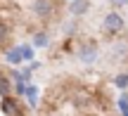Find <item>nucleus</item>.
<instances>
[{
  "mask_svg": "<svg viewBox=\"0 0 128 116\" xmlns=\"http://www.w3.org/2000/svg\"><path fill=\"white\" fill-rule=\"evenodd\" d=\"M31 12L36 14L40 21H50V19L55 17V12H57V5H55V0H33Z\"/></svg>",
  "mask_w": 128,
  "mask_h": 116,
  "instance_id": "f257e3e1",
  "label": "nucleus"
},
{
  "mask_svg": "<svg viewBox=\"0 0 128 116\" xmlns=\"http://www.w3.org/2000/svg\"><path fill=\"white\" fill-rule=\"evenodd\" d=\"M126 26V19L121 17L119 12H109V14H104V21H102V28H104L107 33H119L121 28Z\"/></svg>",
  "mask_w": 128,
  "mask_h": 116,
  "instance_id": "f03ea898",
  "label": "nucleus"
},
{
  "mask_svg": "<svg viewBox=\"0 0 128 116\" xmlns=\"http://www.w3.org/2000/svg\"><path fill=\"white\" fill-rule=\"evenodd\" d=\"M97 55H100V50H97L95 43H81V47H78V52H76V57L83 64H92V62L97 59Z\"/></svg>",
  "mask_w": 128,
  "mask_h": 116,
  "instance_id": "7ed1b4c3",
  "label": "nucleus"
},
{
  "mask_svg": "<svg viewBox=\"0 0 128 116\" xmlns=\"http://www.w3.org/2000/svg\"><path fill=\"white\" fill-rule=\"evenodd\" d=\"M2 114L5 116H19L22 114V107H19V102H17V97L14 95H10V97H2Z\"/></svg>",
  "mask_w": 128,
  "mask_h": 116,
  "instance_id": "20e7f679",
  "label": "nucleus"
},
{
  "mask_svg": "<svg viewBox=\"0 0 128 116\" xmlns=\"http://www.w3.org/2000/svg\"><path fill=\"white\" fill-rule=\"evenodd\" d=\"M5 62H7L10 66H19L22 62H26V59H24V50H22V45L5 50Z\"/></svg>",
  "mask_w": 128,
  "mask_h": 116,
  "instance_id": "39448f33",
  "label": "nucleus"
},
{
  "mask_svg": "<svg viewBox=\"0 0 128 116\" xmlns=\"http://www.w3.org/2000/svg\"><path fill=\"white\" fill-rule=\"evenodd\" d=\"M88 9H90V2H88V0H71V5H69L71 17H83Z\"/></svg>",
  "mask_w": 128,
  "mask_h": 116,
  "instance_id": "423d86ee",
  "label": "nucleus"
},
{
  "mask_svg": "<svg viewBox=\"0 0 128 116\" xmlns=\"http://www.w3.org/2000/svg\"><path fill=\"white\" fill-rule=\"evenodd\" d=\"M38 93H40V90H38V85H33V83L26 85V93H24V97L28 100V104H31V107H36V104H38Z\"/></svg>",
  "mask_w": 128,
  "mask_h": 116,
  "instance_id": "0eeeda50",
  "label": "nucleus"
},
{
  "mask_svg": "<svg viewBox=\"0 0 128 116\" xmlns=\"http://www.w3.org/2000/svg\"><path fill=\"white\" fill-rule=\"evenodd\" d=\"M48 45H50V36H48V31L33 33V47H48Z\"/></svg>",
  "mask_w": 128,
  "mask_h": 116,
  "instance_id": "6e6552de",
  "label": "nucleus"
},
{
  "mask_svg": "<svg viewBox=\"0 0 128 116\" xmlns=\"http://www.w3.org/2000/svg\"><path fill=\"white\" fill-rule=\"evenodd\" d=\"M10 95H14V88L10 83V78L5 76V78H0V97H10Z\"/></svg>",
  "mask_w": 128,
  "mask_h": 116,
  "instance_id": "1a4fd4ad",
  "label": "nucleus"
},
{
  "mask_svg": "<svg viewBox=\"0 0 128 116\" xmlns=\"http://www.w3.org/2000/svg\"><path fill=\"white\" fill-rule=\"evenodd\" d=\"M114 85L119 90H126L128 88V74H119V76H114Z\"/></svg>",
  "mask_w": 128,
  "mask_h": 116,
  "instance_id": "9d476101",
  "label": "nucleus"
},
{
  "mask_svg": "<svg viewBox=\"0 0 128 116\" xmlns=\"http://www.w3.org/2000/svg\"><path fill=\"white\" fill-rule=\"evenodd\" d=\"M7 38H10V28H7V24L0 19V43H5Z\"/></svg>",
  "mask_w": 128,
  "mask_h": 116,
  "instance_id": "9b49d317",
  "label": "nucleus"
},
{
  "mask_svg": "<svg viewBox=\"0 0 128 116\" xmlns=\"http://www.w3.org/2000/svg\"><path fill=\"white\" fill-rule=\"evenodd\" d=\"M22 50H24V59L26 62H33V45H22Z\"/></svg>",
  "mask_w": 128,
  "mask_h": 116,
  "instance_id": "f8f14e48",
  "label": "nucleus"
},
{
  "mask_svg": "<svg viewBox=\"0 0 128 116\" xmlns=\"http://www.w3.org/2000/svg\"><path fill=\"white\" fill-rule=\"evenodd\" d=\"M109 2L114 5V7H119V9H121V7H126V5H128V0H109Z\"/></svg>",
  "mask_w": 128,
  "mask_h": 116,
  "instance_id": "ddd939ff",
  "label": "nucleus"
},
{
  "mask_svg": "<svg viewBox=\"0 0 128 116\" xmlns=\"http://www.w3.org/2000/svg\"><path fill=\"white\" fill-rule=\"evenodd\" d=\"M19 116H26V114H24V112H22V114H19Z\"/></svg>",
  "mask_w": 128,
  "mask_h": 116,
  "instance_id": "4468645a",
  "label": "nucleus"
},
{
  "mask_svg": "<svg viewBox=\"0 0 128 116\" xmlns=\"http://www.w3.org/2000/svg\"><path fill=\"white\" fill-rule=\"evenodd\" d=\"M0 78H2V74H0Z\"/></svg>",
  "mask_w": 128,
  "mask_h": 116,
  "instance_id": "2eb2a0df",
  "label": "nucleus"
}]
</instances>
